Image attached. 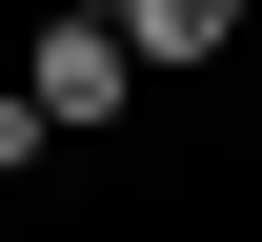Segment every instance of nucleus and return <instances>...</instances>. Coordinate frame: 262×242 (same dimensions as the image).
Returning a JSON list of instances; mask_svg holds the SVG:
<instances>
[{"label":"nucleus","instance_id":"1","mask_svg":"<svg viewBox=\"0 0 262 242\" xmlns=\"http://www.w3.org/2000/svg\"><path fill=\"white\" fill-rule=\"evenodd\" d=\"M20 101L61 121V141H121V121H141V40H121V20H61V0H40V40H20Z\"/></svg>","mask_w":262,"mask_h":242},{"label":"nucleus","instance_id":"2","mask_svg":"<svg viewBox=\"0 0 262 242\" xmlns=\"http://www.w3.org/2000/svg\"><path fill=\"white\" fill-rule=\"evenodd\" d=\"M121 40H141V81H182V61L242 40V0H121Z\"/></svg>","mask_w":262,"mask_h":242},{"label":"nucleus","instance_id":"3","mask_svg":"<svg viewBox=\"0 0 262 242\" xmlns=\"http://www.w3.org/2000/svg\"><path fill=\"white\" fill-rule=\"evenodd\" d=\"M40 162H61V121H40L20 81H0V182H40Z\"/></svg>","mask_w":262,"mask_h":242},{"label":"nucleus","instance_id":"4","mask_svg":"<svg viewBox=\"0 0 262 242\" xmlns=\"http://www.w3.org/2000/svg\"><path fill=\"white\" fill-rule=\"evenodd\" d=\"M61 20H121V0H61Z\"/></svg>","mask_w":262,"mask_h":242}]
</instances>
